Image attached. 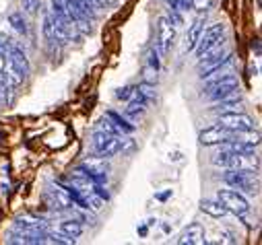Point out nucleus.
Segmentation results:
<instances>
[{"label":"nucleus","instance_id":"20","mask_svg":"<svg viewBox=\"0 0 262 245\" xmlns=\"http://www.w3.org/2000/svg\"><path fill=\"white\" fill-rule=\"evenodd\" d=\"M215 5V0H190V7L199 13H209Z\"/></svg>","mask_w":262,"mask_h":245},{"label":"nucleus","instance_id":"22","mask_svg":"<svg viewBox=\"0 0 262 245\" xmlns=\"http://www.w3.org/2000/svg\"><path fill=\"white\" fill-rule=\"evenodd\" d=\"M21 7L27 15H37L41 9V0H21Z\"/></svg>","mask_w":262,"mask_h":245},{"label":"nucleus","instance_id":"16","mask_svg":"<svg viewBox=\"0 0 262 245\" xmlns=\"http://www.w3.org/2000/svg\"><path fill=\"white\" fill-rule=\"evenodd\" d=\"M35 229H43V223L37 216L25 214V216H19L15 220V231H35Z\"/></svg>","mask_w":262,"mask_h":245},{"label":"nucleus","instance_id":"3","mask_svg":"<svg viewBox=\"0 0 262 245\" xmlns=\"http://www.w3.org/2000/svg\"><path fill=\"white\" fill-rule=\"evenodd\" d=\"M227 58H229V47L225 45V39H221L215 47H211L209 52H205L201 56V60H199V72H201V77L203 79L205 77H211V72L217 66H221Z\"/></svg>","mask_w":262,"mask_h":245},{"label":"nucleus","instance_id":"28","mask_svg":"<svg viewBox=\"0 0 262 245\" xmlns=\"http://www.w3.org/2000/svg\"><path fill=\"white\" fill-rule=\"evenodd\" d=\"M169 196H171V192H165V194H159V196H157V198H159V200H167V198H169Z\"/></svg>","mask_w":262,"mask_h":245},{"label":"nucleus","instance_id":"8","mask_svg":"<svg viewBox=\"0 0 262 245\" xmlns=\"http://www.w3.org/2000/svg\"><path fill=\"white\" fill-rule=\"evenodd\" d=\"M223 35H225V25H223V23H215V25H211L209 29H203L201 39H199V43H196V47H194L196 56L201 58L205 52H209L211 47H215V45L223 39Z\"/></svg>","mask_w":262,"mask_h":245},{"label":"nucleus","instance_id":"27","mask_svg":"<svg viewBox=\"0 0 262 245\" xmlns=\"http://www.w3.org/2000/svg\"><path fill=\"white\" fill-rule=\"evenodd\" d=\"M97 3H101L103 7H112V5H116V0H97Z\"/></svg>","mask_w":262,"mask_h":245},{"label":"nucleus","instance_id":"25","mask_svg":"<svg viewBox=\"0 0 262 245\" xmlns=\"http://www.w3.org/2000/svg\"><path fill=\"white\" fill-rule=\"evenodd\" d=\"M135 91H137V87H133V85H128V87H122L118 93H116V97L118 99H124V101H128L130 97L135 95Z\"/></svg>","mask_w":262,"mask_h":245},{"label":"nucleus","instance_id":"1","mask_svg":"<svg viewBox=\"0 0 262 245\" xmlns=\"http://www.w3.org/2000/svg\"><path fill=\"white\" fill-rule=\"evenodd\" d=\"M211 161L215 165H221L227 169H237V171H258V167H260V161L254 153H233L229 149L215 153Z\"/></svg>","mask_w":262,"mask_h":245},{"label":"nucleus","instance_id":"6","mask_svg":"<svg viewBox=\"0 0 262 245\" xmlns=\"http://www.w3.org/2000/svg\"><path fill=\"white\" fill-rule=\"evenodd\" d=\"M217 200L227 208V212H233V214H237V216H244V214L250 212V202H248V198H246L242 192H237L235 188L219 190Z\"/></svg>","mask_w":262,"mask_h":245},{"label":"nucleus","instance_id":"4","mask_svg":"<svg viewBox=\"0 0 262 245\" xmlns=\"http://www.w3.org/2000/svg\"><path fill=\"white\" fill-rule=\"evenodd\" d=\"M91 144H93L95 157H101V159H112L116 153L122 151V140L118 136H114V134H107V132L99 130V128L93 132Z\"/></svg>","mask_w":262,"mask_h":245},{"label":"nucleus","instance_id":"23","mask_svg":"<svg viewBox=\"0 0 262 245\" xmlns=\"http://www.w3.org/2000/svg\"><path fill=\"white\" fill-rule=\"evenodd\" d=\"M169 11H178V13H184L190 9V0H165Z\"/></svg>","mask_w":262,"mask_h":245},{"label":"nucleus","instance_id":"24","mask_svg":"<svg viewBox=\"0 0 262 245\" xmlns=\"http://www.w3.org/2000/svg\"><path fill=\"white\" fill-rule=\"evenodd\" d=\"M13 45H15L13 37H11V35H7V33H3V31H0V54H9Z\"/></svg>","mask_w":262,"mask_h":245},{"label":"nucleus","instance_id":"15","mask_svg":"<svg viewBox=\"0 0 262 245\" xmlns=\"http://www.w3.org/2000/svg\"><path fill=\"white\" fill-rule=\"evenodd\" d=\"M58 231H60V235H64L67 239L75 241V239H79V237L83 235V225H81V220H77V218H69V220H62V223H60Z\"/></svg>","mask_w":262,"mask_h":245},{"label":"nucleus","instance_id":"11","mask_svg":"<svg viewBox=\"0 0 262 245\" xmlns=\"http://www.w3.org/2000/svg\"><path fill=\"white\" fill-rule=\"evenodd\" d=\"M229 134H231V130H227V128H223V126L217 124V126H211V128L203 130L201 136H199V140H201V144H205V146L225 144V142L229 140Z\"/></svg>","mask_w":262,"mask_h":245},{"label":"nucleus","instance_id":"13","mask_svg":"<svg viewBox=\"0 0 262 245\" xmlns=\"http://www.w3.org/2000/svg\"><path fill=\"white\" fill-rule=\"evenodd\" d=\"M180 245H201L205 243V227L201 223H192L184 229V233L178 239Z\"/></svg>","mask_w":262,"mask_h":245},{"label":"nucleus","instance_id":"26","mask_svg":"<svg viewBox=\"0 0 262 245\" xmlns=\"http://www.w3.org/2000/svg\"><path fill=\"white\" fill-rule=\"evenodd\" d=\"M149 64H151V68L159 70V60H157V54H155V52L149 54Z\"/></svg>","mask_w":262,"mask_h":245},{"label":"nucleus","instance_id":"2","mask_svg":"<svg viewBox=\"0 0 262 245\" xmlns=\"http://www.w3.org/2000/svg\"><path fill=\"white\" fill-rule=\"evenodd\" d=\"M223 181L227 186L235 188L237 192H246V194H258V175H254V171H237V169H227L223 173Z\"/></svg>","mask_w":262,"mask_h":245},{"label":"nucleus","instance_id":"9","mask_svg":"<svg viewBox=\"0 0 262 245\" xmlns=\"http://www.w3.org/2000/svg\"><path fill=\"white\" fill-rule=\"evenodd\" d=\"M254 124L256 121L246 113L225 111L219 115V126H223L227 130H254Z\"/></svg>","mask_w":262,"mask_h":245},{"label":"nucleus","instance_id":"19","mask_svg":"<svg viewBox=\"0 0 262 245\" xmlns=\"http://www.w3.org/2000/svg\"><path fill=\"white\" fill-rule=\"evenodd\" d=\"M9 23L13 25V29H15L17 33H21V35H27V33H29V25H27L23 13H13V15L9 17Z\"/></svg>","mask_w":262,"mask_h":245},{"label":"nucleus","instance_id":"18","mask_svg":"<svg viewBox=\"0 0 262 245\" xmlns=\"http://www.w3.org/2000/svg\"><path fill=\"white\" fill-rule=\"evenodd\" d=\"M105 115H107V117H110V119L114 121V126H116V128H118L120 132H128V134H130V132H135V126H133V124H130V121H128L126 117L118 115L116 111H107Z\"/></svg>","mask_w":262,"mask_h":245},{"label":"nucleus","instance_id":"7","mask_svg":"<svg viewBox=\"0 0 262 245\" xmlns=\"http://www.w3.org/2000/svg\"><path fill=\"white\" fill-rule=\"evenodd\" d=\"M107 171H110V167L105 165V159H101V157L87 159L85 163H81L77 167V173H81L83 177H87L93 183H105L107 181Z\"/></svg>","mask_w":262,"mask_h":245},{"label":"nucleus","instance_id":"17","mask_svg":"<svg viewBox=\"0 0 262 245\" xmlns=\"http://www.w3.org/2000/svg\"><path fill=\"white\" fill-rule=\"evenodd\" d=\"M201 210L205 212V214H209V216H213V218H221V216H225L227 214V208L217 200H203L201 202Z\"/></svg>","mask_w":262,"mask_h":245},{"label":"nucleus","instance_id":"10","mask_svg":"<svg viewBox=\"0 0 262 245\" xmlns=\"http://www.w3.org/2000/svg\"><path fill=\"white\" fill-rule=\"evenodd\" d=\"M173 39H176V25L169 21V17H161L159 19V25H157V41H155L159 54L165 56L169 52Z\"/></svg>","mask_w":262,"mask_h":245},{"label":"nucleus","instance_id":"12","mask_svg":"<svg viewBox=\"0 0 262 245\" xmlns=\"http://www.w3.org/2000/svg\"><path fill=\"white\" fill-rule=\"evenodd\" d=\"M7 60H9V64L23 77V81L29 77V60H27V56H25V52L21 50V47H17V45H13L11 47V52L7 54Z\"/></svg>","mask_w":262,"mask_h":245},{"label":"nucleus","instance_id":"21","mask_svg":"<svg viewBox=\"0 0 262 245\" xmlns=\"http://www.w3.org/2000/svg\"><path fill=\"white\" fill-rule=\"evenodd\" d=\"M97 128L99 130H103V132H107V134H114V136H120V130L114 126V121L105 115L103 119H99V124H97Z\"/></svg>","mask_w":262,"mask_h":245},{"label":"nucleus","instance_id":"14","mask_svg":"<svg viewBox=\"0 0 262 245\" xmlns=\"http://www.w3.org/2000/svg\"><path fill=\"white\" fill-rule=\"evenodd\" d=\"M203 29H205V19L201 17V19H196V21L192 23V27L188 29V35H186V43H184V52H194L196 43H199V39H201V33H203Z\"/></svg>","mask_w":262,"mask_h":245},{"label":"nucleus","instance_id":"5","mask_svg":"<svg viewBox=\"0 0 262 245\" xmlns=\"http://www.w3.org/2000/svg\"><path fill=\"white\" fill-rule=\"evenodd\" d=\"M237 91H239V81H237L235 75H223V77H219L217 81H213L207 87V95L213 101H221V99L233 97Z\"/></svg>","mask_w":262,"mask_h":245}]
</instances>
